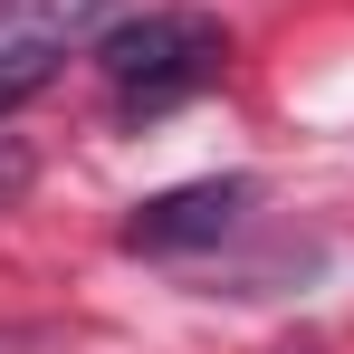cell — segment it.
Wrapping results in <instances>:
<instances>
[{
	"label": "cell",
	"mask_w": 354,
	"mask_h": 354,
	"mask_svg": "<svg viewBox=\"0 0 354 354\" xmlns=\"http://www.w3.org/2000/svg\"><path fill=\"white\" fill-rule=\"evenodd\" d=\"M230 58V29L211 10H124L96 29V67L115 77L124 115H163L182 96H201Z\"/></svg>",
	"instance_id": "6da1fadb"
},
{
	"label": "cell",
	"mask_w": 354,
	"mask_h": 354,
	"mask_svg": "<svg viewBox=\"0 0 354 354\" xmlns=\"http://www.w3.org/2000/svg\"><path fill=\"white\" fill-rule=\"evenodd\" d=\"M259 201V182L249 173H221V182H182V192H153V201H134V221H124V249L134 259H173V249H211V239L239 230V211Z\"/></svg>",
	"instance_id": "7a4b0ae2"
},
{
	"label": "cell",
	"mask_w": 354,
	"mask_h": 354,
	"mask_svg": "<svg viewBox=\"0 0 354 354\" xmlns=\"http://www.w3.org/2000/svg\"><path fill=\"white\" fill-rule=\"evenodd\" d=\"M106 19H124V0H0V29L10 39H96Z\"/></svg>",
	"instance_id": "3957f363"
},
{
	"label": "cell",
	"mask_w": 354,
	"mask_h": 354,
	"mask_svg": "<svg viewBox=\"0 0 354 354\" xmlns=\"http://www.w3.org/2000/svg\"><path fill=\"white\" fill-rule=\"evenodd\" d=\"M29 345H39L29 326H0V354H29Z\"/></svg>",
	"instance_id": "5b68a950"
},
{
	"label": "cell",
	"mask_w": 354,
	"mask_h": 354,
	"mask_svg": "<svg viewBox=\"0 0 354 354\" xmlns=\"http://www.w3.org/2000/svg\"><path fill=\"white\" fill-rule=\"evenodd\" d=\"M58 58H67L58 39H0V115H19V106L58 77Z\"/></svg>",
	"instance_id": "277c9868"
}]
</instances>
